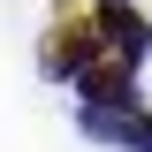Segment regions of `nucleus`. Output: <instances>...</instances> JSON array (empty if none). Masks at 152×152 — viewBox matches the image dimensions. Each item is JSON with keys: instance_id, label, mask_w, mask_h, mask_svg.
Returning a JSON list of instances; mask_svg holds the SVG:
<instances>
[{"instance_id": "1", "label": "nucleus", "mask_w": 152, "mask_h": 152, "mask_svg": "<svg viewBox=\"0 0 152 152\" xmlns=\"http://www.w3.org/2000/svg\"><path fill=\"white\" fill-rule=\"evenodd\" d=\"M76 129L91 145H114V152H152V114L137 107H76Z\"/></svg>"}, {"instance_id": "2", "label": "nucleus", "mask_w": 152, "mask_h": 152, "mask_svg": "<svg viewBox=\"0 0 152 152\" xmlns=\"http://www.w3.org/2000/svg\"><path fill=\"white\" fill-rule=\"evenodd\" d=\"M91 31H99V46H107L114 61H129V69L145 61V46H152V23L129 15V0H107V8L91 15Z\"/></svg>"}, {"instance_id": "3", "label": "nucleus", "mask_w": 152, "mask_h": 152, "mask_svg": "<svg viewBox=\"0 0 152 152\" xmlns=\"http://www.w3.org/2000/svg\"><path fill=\"white\" fill-rule=\"evenodd\" d=\"M76 99H84V107H129V99H137V69L114 61V53H99L91 69L76 76Z\"/></svg>"}, {"instance_id": "4", "label": "nucleus", "mask_w": 152, "mask_h": 152, "mask_svg": "<svg viewBox=\"0 0 152 152\" xmlns=\"http://www.w3.org/2000/svg\"><path fill=\"white\" fill-rule=\"evenodd\" d=\"M99 53H107V46H99V31H91V23H76V31H61L53 46H46V53H38V69L53 76V84H76V76L91 69Z\"/></svg>"}]
</instances>
